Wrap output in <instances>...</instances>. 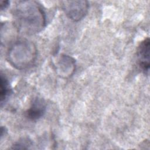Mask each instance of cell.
Here are the masks:
<instances>
[{"label": "cell", "mask_w": 150, "mask_h": 150, "mask_svg": "<svg viewBox=\"0 0 150 150\" xmlns=\"http://www.w3.org/2000/svg\"><path fill=\"white\" fill-rule=\"evenodd\" d=\"M14 23L18 30L25 34L40 32L46 25V15L42 6L34 1H20L13 9Z\"/></svg>", "instance_id": "1"}, {"label": "cell", "mask_w": 150, "mask_h": 150, "mask_svg": "<svg viewBox=\"0 0 150 150\" xmlns=\"http://www.w3.org/2000/svg\"><path fill=\"white\" fill-rule=\"evenodd\" d=\"M37 56L35 45L27 40H18L9 47L7 60L15 68L23 70L33 64Z\"/></svg>", "instance_id": "2"}, {"label": "cell", "mask_w": 150, "mask_h": 150, "mask_svg": "<svg viewBox=\"0 0 150 150\" xmlns=\"http://www.w3.org/2000/svg\"><path fill=\"white\" fill-rule=\"evenodd\" d=\"M88 3L86 1H64L62 2V8L71 20L77 22L82 19L88 10Z\"/></svg>", "instance_id": "3"}, {"label": "cell", "mask_w": 150, "mask_h": 150, "mask_svg": "<svg viewBox=\"0 0 150 150\" xmlns=\"http://www.w3.org/2000/svg\"><path fill=\"white\" fill-rule=\"evenodd\" d=\"M149 39L147 38L141 42L137 50L139 66L145 74L149 69Z\"/></svg>", "instance_id": "4"}, {"label": "cell", "mask_w": 150, "mask_h": 150, "mask_svg": "<svg viewBox=\"0 0 150 150\" xmlns=\"http://www.w3.org/2000/svg\"><path fill=\"white\" fill-rule=\"evenodd\" d=\"M46 111V104L44 100L36 97L32 101L30 107L26 111V117L30 120H36L41 118Z\"/></svg>", "instance_id": "5"}, {"label": "cell", "mask_w": 150, "mask_h": 150, "mask_svg": "<svg viewBox=\"0 0 150 150\" xmlns=\"http://www.w3.org/2000/svg\"><path fill=\"white\" fill-rule=\"evenodd\" d=\"M10 88L8 81L2 73L1 74V104L2 106L9 95Z\"/></svg>", "instance_id": "6"}, {"label": "cell", "mask_w": 150, "mask_h": 150, "mask_svg": "<svg viewBox=\"0 0 150 150\" xmlns=\"http://www.w3.org/2000/svg\"><path fill=\"white\" fill-rule=\"evenodd\" d=\"M30 142L28 139H23L22 141H19V142H16L15 144L13 145V149H27L28 145H29Z\"/></svg>", "instance_id": "7"}, {"label": "cell", "mask_w": 150, "mask_h": 150, "mask_svg": "<svg viewBox=\"0 0 150 150\" xmlns=\"http://www.w3.org/2000/svg\"><path fill=\"white\" fill-rule=\"evenodd\" d=\"M9 1H3L1 2V10L5 9L9 6Z\"/></svg>", "instance_id": "8"}]
</instances>
